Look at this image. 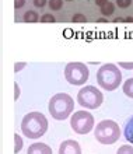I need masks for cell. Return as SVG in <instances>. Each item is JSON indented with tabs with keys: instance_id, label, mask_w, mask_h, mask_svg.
Here are the masks:
<instances>
[{
	"instance_id": "484cf974",
	"label": "cell",
	"mask_w": 133,
	"mask_h": 154,
	"mask_svg": "<svg viewBox=\"0 0 133 154\" xmlns=\"http://www.w3.org/2000/svg\"><path fill=\"white\" fill-rule=\"evenodd\" d=\"M122 21H125L123 18H121V17H116L115 20H113V23H122Z\"/></svg>"
},
{
	"instance_id": "f1b7e54d",
	"label": "cell",
	"mask_w": 133,
	"mask_h": 154,
	"mask_svg": "<svg viewBox=\"0 0 133 154\" xmlns=\"http://www.w3.org/2000/svg\"><path fill=\"white\" fill-rule=\"evenodd\" d=\"M67 2H72V0H67Z\"/></svg>"
},
{
	"instance_id": "8fae6325",
	"label": "cell",
	"mask_w": 133,
	"mask_h": 154,
	"mask_svg": "<svg viewBox=\"0 0 133 154\" xmlns=\"http://www.w3.org/2000/svg\"><path fill=\"white\" fill-rule=\"evenodd\" d=\"M25 23H38L39 21V16H38V13L34 11V10H28V11L24 13V16H23Z\"/></svg>"
},
{
	"instance_id": "8992f818",
	"label": "cell",
	"mask_w": 133,
	"mask_h": 154,
	"mask_svg": "<svg viewBox=\"0 0 133 154\" xmlns=\"http://www.w3.org/2000/svg\"><path fill=\"white\" fill-rule=\"evenodd\" d=\"M90 72L88 67L81 62H70L65 67V77L66 80L73 85H83L88 80Z\"/></svg>"
},
{
	"instance_id": "9a60e30c",
	"label": "cell",
	"mask_w": 133,
	"mask_h": 154,
	"mask_svg": "<svg viewBox=\"0 0 133 154\" xmlns=\"http://www.w3.org/2000/svg\"><path fill=\"white\" fill-rule=\"evenodd\" d=\"M62 6H63V0H49V7H51V10L57 11V10L62 8Z\"/></svg>"
},
{
	"instance_id": "83f0119b",
	"label": "cell",
	"mask_w": 133,
	"mask_h": 154,
	"mask_svg": "<svg viewBox=\"0 0 133 154\" xmlns=\"http://www.w3.org/2000/svg\"><path fill=\"white\" fill-rule=\"evenodd\" d=\"M125 21L126 23H133V18L132 17H128V18H125Z\"/></svg>"
},
{
	"instance_id": "7a4b0ae2",
	"label": "cell",
	"mask_w": 133,
	"mask_h": 154,
	"mask_svg": "<svg viewBox=\"0 0 133 154\" xmlns=\"http://www.w3.org/2000/svg\"><path fill=\"white\" fill-rule=\"evenodd\" d=\"M49 114L56 121H65L72 115L74 109V100L69 94L59 93L55 94L49 100Z\"/></svg>"
},
{
	"instance_id": "603a6c76",
	"label": "cell",
	"mask_w": 133,
	"mask_h": 154,
	"mask_svg": "<svg viewBox=\"0 0 133 154\" xmlns=\"http://www.w3.org/2000/svg\"><path fill=\"white\" fill-rule=\"evenodd\" d=\"M20 97V87H18V83H14V100H18Z\"/></svg>"
},
{
	"instance_id": "7402d4cb",
	"label": "cell",
	"mask_w": 133,
	"mask_h": 154,
	"mask_svg": "<svg viewBox=\"0 0 133 154\" xmlns=\"http://www.w3.org/2000/svg\"><path fill=\"white\" fill-rule=\"evenodd\" d=\"M45 4H46V0H34V6L35 7L42 8V7H45Z\"/></svg>"
},
{
	"instance_id": "ac0fdd59",
	"label": "cell",
	"mask_w": 133,
	"mask_h": 154,
	"mask_svg": "<svg viewBox=\"0 0 133 154\" xmlns=\"http://www.w3.org/2000/svg\"><path fill=\"white\" fill-rule=\"evenodd\" d=\"M132 4V0H116V6L121 8H126Z\"/></svg>"
},
{
	"instance_id": "2e32d148",
	"label": "cell",
	"mask_w": 133,
	"mask_h": 154,
	"mask_svg": "<svg viewBox=\"0 0 133 154\" xmlns=\"http://www.w3.org/2000/svg\"><path fill=\"white\" fill-rule=\"evenodd\" d=\"M116 154H133V147L130 144H125V146H121L118 149Z\"/></svg>"
},
{
	"instance_id": "e0dca14e",
	"label": "cell",
	"mask_w": 133,
	"mask_h": 154,
	"mask_svg": "<svg viewBox=\"0 0 133 154\" xmlns=\"http://www.w3.org/2000/svg\"><path fill=\"white\" fill-rule=\"evenodd\" d=\"M55 21H56V18L52 14H49V13H46V14L41 17V23H55Z\"/></svg>"
},
{
	"instance_id": "52a82bcc",
	"label": "cell",
	"mask_w": 133,
	"mask_h": 154,
	"mask_svg": "<svg viewBox=\"0 0 133 154\" xmlns=\"http://www.w3.org/2000/svg\"><path fill=\"white\" fill-rule=\"evenodd\" d=\"M70 126L77 134H87L94 128V116L88 111H77L70 116Z\"/></svg>"
},
{
	"instance_id": "6da1fadb",
	"label": "cell",
	"mask_w": 133,
	"mask_h": 154,
	"mask_svg": "<svg viewBox=\"0 0 133 154\" xmlns=\"http://www.w3.org/2000/svg\"><path fill=\"white\" fill-rule=\"evenodd\" d=\"M48 130V119L41 112H29L21 121V132L28 139H39Z\"/></svg>"
},
{
	"instance_id": "5bb4252c",
	"label": "cell",
	"mask_w": 133,
	"mask_h": 154,
	"mask_svg": "<svg viewBox=\"0 0 133 154\" xmlns=\"http://www.w3.org/2000/svg\"><path fill=\"white\" fill-rule=\"evenodd\" d=\"M23 146H24V142L23 139L18 136V133H14V154H18L23 150Z\"/></svg>"
},
{
	"instance_id": "277c9868",
	"label": "cell",
	"mask_w": 133,
	"mask_h": 154,
	"mask_svg": "<svg viewBox=\"0 0 133 154\" xmlns=\"http://www.w3.org/2000/svg\"><path fill=\"white\" fill-rule=\"evenodd\" d=\"M95 139L101 144H113L121 137V129L115 121L105 119L101 121L95 128Z\"/></svg>"
},
{
	"instance_id": "44dd1931",
	"label": "cell",
	"mask_w": 133,
	"mask_h": 154,
	"mask_svg": "<svg viewBox=\"0 0 133 154\" xmlns=\"http://www.w3.org/2000/svg\"><path fill=\"white\" fill-rule=\"evenodd\" d=\"M25 67V62H17L16 65H14V72L16 73H18L20 70H23Z\"/></svg>"
},
{
	"instance_id": "5b68a950",
	"label": "cell",
	"mask_w": 133,
	"mask_h": 154,
	"mask_svg": "<svg viewBox=\"0 0 133 154\" xmlns=\"http://www.w3.org/2000/svg\"><path fill=\"white\" fill-rule=\"evenodd\" d=\"M102 101H104L102 93L94 85H85L77 94V102L87 109H97Z\"/></svg>"
},
{
	"instance_id": "9c48e42d",
	"label": "cell",
	"mask_w": 133,
	"mask_h": 154,
	"mask_svg": "<svg viewBox=\"0 0 133 154\" xmlns=\"http://www.w3.org/2000/svg\"><path fill=\"white\" fill-rule=\"evenodd\" d=\"M27 154H52V149L45 143H34L28 147Z\"/></svg>"
},
{
	"instance_id": "ba28073f",
	"label": "cell",
	"mask_w": 133,
	"mask_h": 154,
	"mask_svg": "<svg viewBox=\"0 0 133 154\" xmlns=\"http://www.w3.org/2000/svg\"><path fill=\"white\" fill-rule=\"evenodd\" d=\"M59 154H81V147L76 140L67 139L59 146Z\"/></svg>"
},
{
	"instance_id": "d4e9b609",
	"label": "cell",
	"mask_w": 133,
	"mask_h": 154,
	"mask_svg": "<svg viewBox=\"0 0 133 154\" xmlns=\"http://www.w3.org/2000/svg\"><path fill=\"white\" fill-rule=\"evenodd\" d=\"M107 3H108V0H95V4L100 6V7H104Z\"/></svg>"
},
{
	"instance_id": "4316f807",
	"label": "cell",
	"mask_w": 133,
	"mask_h": 154,
	"mask_svg": "<svg viewBox=\"0 0 133 154\" xmlns=\"http://www.w3.org/2000/svg\"><path fill=\"white\" fill-rule=\"evenodd\" d=\"M98 23H107V21H108V20H107V18H98Z\"/></svg>"
},
{
	"instance_id": "7c38bea8",
	"label": "cell",
	"mask_w": 133,
	"mask_h": 154,
	"mask_svg": "<svg viewBox=\"0 0 133 154\" xmlns=\"http://www.w3.org/2000/svg\"><path fill=\"white\" fill-rule=\"evenodd\" d=\"M123 93H125V95H128L129 98H133V77H130V79H128V80L123 83Z\"/></svg>"
},
{
	"instance_id": "ffe728a7",
	"label": "cell",
	"mask_w": 133,
	"mask_h": 154,
	"mask_svg": "<svg viewBox=\"0 0 133 154\" xmlns=\"http://www.w3.org/2000/svg\"><path fill=\"white\" fill-rule=\"evenodd\" d=\"M119 66L121 67H123V69H126V70H132L133 69V62H119Z\"/></svg>"
},
{
	"instance_id": "3957f363",
	"label": "cell",
	"mask_w": 133,
	"mask_h": 154,
	"mask_svg": "<svg viewBox=\"0 0 133 154\" xmlns=\"http://www.w3.org/2000/svg\"><path fill=\"white\" fill-rule=\"evenodd\" d=\"M97 81L98 84L107 91H113L119 87L122 81V73L119 67L113 63L102 65L97 72Z\"/></svg>"
},
{
	"instance_id": "d6986e66",
	"label": "cell",
	"mask_w": 133,
	"mask_h": 154,
	"mask_svg": "<svg viewBox=\"0 0 133 154\" xmlns=\"http://www.w3.org/2000/svg\"><path fill=\"white\" fill-rule=\"evenodd\" d=\"M72 20L74 21V23H85V21H87V18H85L84 14H74Z\"/></svg>"
},
{
	"instance_id": "cb8c5ba5",
	"label": "cell",
	"mask_w": 133,
	"mask_h": 154,
	"mask_svg": "<svg viewBox=\"0 0 133 154\" xmlns=\"http://www.w3.org/2000/svg\"><path fill=\"white\" fill-rule=\"evenodd\" d=\"M25 4V0H14V8H21Z\"/></svg>"
},
{
	"instance_id": "4fadbf2b",
	"label": "cell",
	"mask_w": 133,
	"mask_h": 154,
	"mask_svg": "<svg viewBox=\"0 0 133 154\" xmlns=\"http://www.w3.org/2000/svg\"><path fill=\"white\" fill-rule=\"evenodd\" d=\"M113 11H115V4L111 3V2H108L104 7H101V14H102V16H105V17L112 16Z\"/></svg>"
},
{
	"instance_id": "30bf717a",
	"label": "cell",
	"mask_w": 133,
	"mask_h": 154,
	"mask_svg": "<svg viewBox=\"0 0 133 154\" xmlns=\"http://www.w3.org/2000/svg\"><path fill=\"white\" fill-rule=\"evenodd\" d=\"M123 136L130 144H133V116L126 122L125 129H123Z\"/></svg>"
}]
</instances>
